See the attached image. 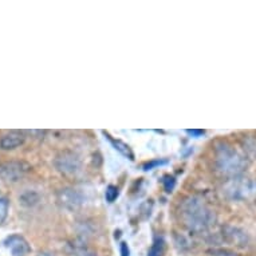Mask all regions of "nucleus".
<instances>
[{"label": "nucleus", "mask_w": 256, "mask_h": 256, "mask_svg": "<svg viewBox=\"0 0 256 256\" xmlns=\"http://www.w3.org/2000/svg\"><path fill=\"white\" fill-rule=\"evenodd\" d=\"M184 226L194 234L208 231L216 222V214L200 196H189L180 208Z\"/></svg>", "instance_id": "nucleus-1"}, {"label": "nucleus", "mask_w": 256, "mask_h": 256, "mask_svg": "<svg viewBox=\"0 0 256 256\" xmlns=\"http://www.w3.org/2000/svg\"><path fill=\"white\" fill-rule=\"evenodd\" d=\"M214 153H216V160H214L216 168L224 174L236 176L243 172L247 166L246 158L230 144H218L214 149Z\"/></svg>", "instance_id": "nucleus-2"}, {"label": "nucleus", "mask_w": 256, "mask_h": 256, "mask_svg": "<svg viewBox=\"0 0 256 256\" xmlns=\"http://www.w3.org/2000/svg\"><path fill=\"white\" fill-rule=\"evenodd\" d=\"M54 166L64 176H76L82 169V161L80 156L74 152L63 150L55 156Z\"/></svg>", "instance_id": "nucleus-3"}, {"label": "nucleus", "mask_w": 256, "mask_h": 256, "mask_svg": "<svg viewBox=\"0 0 256 256\" xmlns=\"http://www.w3.org/2000/svg\"><path fill=\"white\" fill-rule=\"evenodd\" d=\"M30 166L24 161H4L0 162V178L4 181H19L30 172Z\"/></svg>", "instance_id": "nucleus-4"}, {"label": "nucleus", "mask_w": 256, "mask_h": 256, "mask_svg": "<svg viewBox=\"0 0 256 256\" xmlns=\"http://www.w3.org/2000/svg\"><path fill=\"white\" fill-rule=\"evenodd\" d=\"M84 194L76 188H62L56 192V202L64 210H74L84 206Z\"/></svg>", "instance_id": "nucleus-5"}, {"label": "nucleus", "mask_w": 256, "mask_h": 256, "mask_svg": "<svg viewBox=\"0 0 256 256\" xmlns=\"http://www.w3.org/2000/svg\"><path fill=\"white\" fill-rule=\"evenodd\" d=\"M4 247L10 250L12 256H27L31 252L28 242L20 235H11L4 240Z\"/></svg>", "instance_id": "nucleus-6"}, {"label": "nucleus", "mask_w": 256, "mask_h": 256, "mask_svg": "<svg viewBox=\"0 0 256 256\" xmlns=\"http://www.w3.org/2000/svg\"><path fill=\"white\" fill-rule=\"evenodd\" d=\"M222 238L226 239L227 243H231L234 246H238V247H244L250 242L246 232L242 231L240 228L231 227V226L222 227Z\"/></svg>", "instance_id": "nucleus-7"}, {"label": "nucleus", "mask_w": 256, "mask_h": 256, "mask_svg": "<svg viewBox=\"0 0 256 256\" xmlns=\"http://www.w3.org/2000/svg\"><path fill=\"white\" fill-rule=\"evenodd\" d=\"M26 141L24 134L22 132H10L0 137V149L2 150H14L22 146Z\"/></svg>", "instance_id": "nucleus-8"}, {"label": "nucleus", "mask_w": 256, "mask_h": 256, "mask_svg": "<svg viewBox=\"0 0 256 256\" xmlns=\"http://www.w3.org/2000/svg\"><path fill=\"white\" fill-rule=\"evenodd\" d=\"M104 134H105L106 138L109 140V142L113 145L116 150L120 152L122 156H125V157H128L129 160H134V154H133V152L130 150L129 145H126L125 142H122V141H120V140L113 138V137H112L109 133H106V132H104Z\"/></svg>", "instance_id": "nucleus-9"}, {"label": "nucleus", "mask_w": 256, "mask_h": 256, "mask_svg": "<svg viewBox=\"0 0 256 256\" xmlns=\"http://www.w3.org/2000/svg\"><path fill=\"white\" fill-rule=\"evenodd\" d=\"M39 202H40V196H39L38 192H35V190H24V192L19 196V204L26 206V208L35 206Z\"/></svg>", "instance_id": "nucleus-10"}, {"label": "nucleus", "mask_w": 256, "mask_h": 256, "mask_svg": "<svg viewBox=\"0 0 256 256\" xmlns=\"http://www.w3.org/2000/svg\"><path fill=\"white\" fill-rule=\"evenodd\" d=\"M165 252V242L162 238H157L154 243L152 244L148 256H162Z\"/></svg>", "instance_id": "nucleus-11"}, {"label": "nucleus", "mask_w": 256, "mask_h": 256, "mask_svg": "<svg viewBox=\"0 0 256 256\" xmlns=\"http://www.w3.org/2000/svg\"><path fill=\"white\" fill-rule=\"evenodd\" d=\"M72 248H74V256H96V254L90 248L82 243L72 244Z\"/></svg>", "instance_id": "nucleus-12"}, {"label": "nucleus", "mask_w": 256, "mask_h": 256, "mask_svg": "<svg viewBox=\"0 0 256 256\" xmlns=\"http://www.w3.org/2000/svg\"><path fill=\"white\" fill-rule=\"evenodd\" d=\"M8 200L6 198H0V224L4 222V220L7 218V214H8Z\"/></svg>", "instance_id": "nucleus-13"}, {"label": "nucleus", "mask_w": 256, "mask_h": 256, "mask_svg": "<svg viewBox=\"0 0 256 256\" xmlns=\"http://www.w3.org/2000/svg\"><path fill=\"white\" fill-rule=\"evenodd\" d=\"M105 198L109 202H113L114 200L118 198V188H117V186H114V185H109V186L106 188Z\"/></svg>", "instance_id": "nucleus-14"}, {"label": "nucleus", "mask_w": 256, "mask_h": 256, "mask_svg": "<svg viewBox=\"0 0 256 256\" xmlns=\"http://www.w3.org/2000/svg\"><path fill=\"white\" fill-rule=\"evenodd\" d=\"M162 185H164L165 190L170 194L174 188V185H176V180H174V177L172 176H165L164 180H162Z\"/></svg>", "instance_id": "nucleus-15"}, {"label": "nucleus", "mask_w": 256, "mask_h": 256, "mask_svg": "<svg viewBox=\"0 0 256 256\" xmlns=\"http://www.w3.org/2000/svg\"><path fill=\"white\" fill-rule=\"evenodd\" d=\"M165 164H168V160H153L150 162H148V164L144 165L142 169L144 170H152V169L156 168V166H161V165Z\"/></svg>", "instance_id": "nucleus-16"}, {"label": "nucleus", "mask_w": 256, "mask_h": 256, "mask_svg": "<svg viewBox=\"0 0 256 256\" xmlns=\"http://www.w3.org/2000/svg\"><path fill=\"white\" fill-rule=\"evenodd\" d=\"M210 254H212V256H236V254L231 251H222V250H212L210 251Z\"/></svg>", "instance_id": "nucleus-17"}, {"label": "nucleus", "mask_w": 256, "mask_h": 256, "mask_svg": "<svg viewBox=\"0 0 256 256\" xmlns=\"http://www.w3.org/2000/svg\"><path fill=\"white\" fill-rule=\"evenodd\" d=\"M120 251H121V256H130V250H129V246L125 243V242H122L120 244Z\"/></svg>", "instance_id": "nucleus-18"}, {"label": "nucleus", "mask_w": 256, "mask_h": 256, "mask_svg": "<svg viewBox=\"0 0 256 256\" xmlns=\"http://www.w3.org/2000/svg\"><path fill=\"white\" fill-rule=\"evenodd\" d=\"M189 136H192V137H202V136L206 134V132L204 130H196V129H192V130H186Z\"/></svg>", "instance_id": "nucleus-19"}, {"label": "nucleus", "mask_w": 256, "mask_h": 256, "mask_svg": "<svg viewBox=\"0 0 256 256\" xmlns=\"http://www.w3.org/2000/svg\"><path fill=\"white\" fill-rule=\"evenodd\" d=\"M38 256H56V255L52 254V252H40Z\"/></svg>", "instance_id": "nucleus-20"}]
</instances>
